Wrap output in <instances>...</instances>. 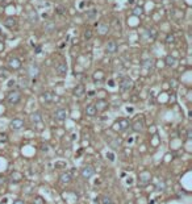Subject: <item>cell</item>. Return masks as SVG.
<instances>
[{
    "label": "cell",
    "instance_id": "1",
    "mask_svg": "<svg viewBox=\"0 0 192 204\" xmlns=\"http://www.w3.org/2000/svg\"><path fill=\"white\" fill-rule=\"evenodd\" d=\"M21 92L17 90H13V91H9L7 95V102L9 105H17V104L21 102Z\"/></svg>",
    "mask_w": 192,
    "mask_h": 204
},
{
    "label": "cell",
    "instance_id": "2",
    "mask_svg": "<svg viewBox=\"0 0 192 204\" xmlns=\"http://www.w3.org/2000/svg\"><path fill=\"white\" fill-rule=\"evenodd\" d=\"M118 87L122 92H128L133 88V81L129 78V77H124L120 79V83H118Z\"/></svg>",
    "mask_w": 192,
    "mask_h": 204
},
{
    "label": "cell",
    "instance_id": "3",
    "mask_svg": "<svg viewBox=\"0 0 192 204\" xmlns=\"http://www.w3.org/2000/svg\"><path fill=\"white\" fill-rule=\"evenodd\" d=\"M129 126H130L129 120H126V119H120L118 121L115 123L113 130H116V132H124V130H126Z\"/></svg>",
    "mask_w": 192,
    "mask_h": 204
},
{
    "label": "cell",
    "instance_id": "4",
    "mask_svg": "<svg viewBox=\"0 0 192 204\" xmlns=\"http://www.w3.org/2000/svg\"><path fill=\"white\" fill-rule=\"evenodd\" d=\"M54 70H55V74L59 75V77H65L67 74V63L65 61H59L55 63L54 66Z\"/></svg>",
    "mask_w": 192,
    "mask_h": 204
},
{
    "label": "cell",
    "instance_id": "5",
    "mask_svg": "<svg viewBox=\"0 0 192 204\" xmlns=\"http://www.w3.org/2000/svg\"><path fill=\"white\" fill-rule=\"evenodd\" d=\"M39 99H41V103H43V104H50L54 102L55 95L53 91H43V92L39 95Z\"/></svg>",
    "mask_w": 192,
    "mask_h": 204
},
{
    "label": "cell",
    "instance_id": "6",
    "mask_svg": "<svg viewBox=\"0 0 192 204\" xmlns=\"http://www.w3.org/2000/svg\"><path fill=\"white\" fill-rule=\"evenodd\" d=\"M69 117V111L66 108H58L57 111L54 112V119L57 121H65V120Z\"/></svg>",
    "mask_w": 192,
    "mask_h": 204
},
{
    "label": "cell",
    "instance_id": "7",
    "mask_svg": "<svg viewBox=\"0 0 192 204\" xmlns=\"http://www.w3.org/2000/svg\"><path fill=\"white\" fill-rule=\"evenodd\" d=\"M118 49V43L115 41V40H109L105 45V53L108 54H115Z\"/></svg>",
    "mask_w": 192,
    "mask_h": 204
},
{
    "label": "cell",
    "instance_id": "8",
    "mask_svg": "<svg viewBox=\"0 0 192 204\" xmlns=\"http://www.w3.org/2000/svg\"><path fill=\"white\" fill-rule=\"evenodd\" d=\"M24 125H25V123H24V120L22 119H13L12 121L9 123V128L12 130H20V129H22Z\"/></svg>",
    "mask_w": 192,
    "mask_h": 204
},
{
    "label": "cell",
    "instance_id": "9",
    "mask_svg": "<svg viewBox=\"0 0 192 204\" xmlns=\"http://www.w3.org/2000/svg\"><path fill=\"white\" fill-rule=\"evenodd\" d=\"M132 128H133L134 132H142L145 129V121H143L142 117H138L134 120V123L132 124Z\"/></svg>",
    "mask_w": 192,
    "mask_h": 204
},
{
    "label": "cell",
    "instance_id": "10",
    "mask_svg": "<svg viewBox=\"0 0 192 204\" xmlns=\"http://www.w3.org/2000/svg\"><path fill=\"white\" fill-rule=\"evenodd\" d=\"M84 94H86V87H84V85L79 83V85H77V86L74 87V90H73V95H74L75 98H82Z\"/></svg>",
    "mask_w": 192,
    "mask_h": 204
},
{
    "label": "cell",
    "instance_id": "11",
    "mask_svg": "<svg viewBox=\"0 0 192 204\" xmlns=\"http://www.w3.org/2000/svg\"><path fill=\"white\" fill-rule=\"evenodd\" d=\"M82 177L84 178V179H90L91 177H92V175L95 174V169L92 166H90V165H87V166H84L82 169Z\"/></svg>",
    "mask_w": 192,
    "mask_h": 204
},
{
    "label": "cell",
    "instance_id": "12",
    "mask_svg": "<svg viewBox=\"0 0 192 204\" xmlns=\"http://www.w3.org/2000/svg\"><path fill=\"white\" fill-rule=\"evenodd\" d=\"M28 74H29L30 78H37L39 75V67L37 63H32V65L28 67Z\"/></svg>",
    "mask_w": 192,
    "mask_h": 204
},
{
    "label": "cell",
    "instance_id": "13",
    "mask_svg": "<svg viewBox=\"0 0 192 204\" xmlns=\"http://www.w3.org/2000/svg\"><path fill=\"white\" fill-rule=\"evenodd\" d=\"M84 113L88 116V117H94V116H96L98 111H96L95 104H87L86 108H84Z\"/></svg>",
    "mask_w": 192,
    "mask_h": 204
},
{
    "label": "cell",
    "instance_id": "14",
    "mask_svg": "<svg viewBox=\"0 0 192 204\" xmlns=\"http://www.w3.org/2000/svg\"><path fill=\"white\" fill-rule=\"evenodd\" d=\"M4 25H5V28H8V29H13V28L17 25V20L15 17H7L4 20Z\"/></svg>",
    "mask_w": 192,
    "mask_h": 204
},
{
    "label": "cell",
    "instance_id": "15",
    "mask_svg": "<svg viewBox=\"0 0 192 204\" xmlns=\"http://www.w3.org/2000/svg\"><path fill=\"white\" fill-rule=\"evenodd\" d=\"M141 66L143 67V69H146V70H151L154 67V59L153 58H146V59H143V61L141 62Z\"/></svg>",
    "mask_w": 192,
    "mask_h": 204
},
{
    "label": "cell",
    "instance_id": "16",
    "mask_svg": "<svg viewBox=\"0 0 192 204\" xmlns=\"http://www.w3.org/2000/svg\"><path fill=\"white\" fill-rule=\"evenodd\" d=\"M108 30H109V24H107V22H100L99 25H98V33L100 34H107L108 33Z\"/></svg>",
    "mask_w": 192,
    "mask_h": 204
},
{
    "label": "cell",
    "instance_id": "17",
    "mask_svg": "<svg viewBox=\"0 0 192 204\" xmlns=\"http://www.w3.org/2000/svg\"><path fill=\"white\" fill-rule=\"evenodd\" d=\"M95 107H96V111H105L108 108V102L103 100V99H99V100L96 102Z\"/></svg>",
    "mask_w": 192,
    "mask_h": 204
},
{
    "label": "cell",
    "instance_id": "18",
    "mask_svg": "<svg viewBox=\"0 0 192 204\" xmlns=\"http://www.w3.org/2000/svg\"><path fill=\"white\" fill-rule=\"evenodd\" d=\"M8 66L11 67V69H19L20 66H21V63L17 58H9V61H8Z\"/></svg>",
    "mask_w": 192,
    "mask_h": 204
},
{
    "label": "cell",
    "instance_id": "19",
    "mask_svg": "<svg viewBox=\"0 0 192 204\" xmlns=\"http://www.w3.org/2000/svg\"><path fill=\"white\" fill-rule=\"evenodd\" d=\"M43 29H45V32H47V33H54L57 28H55V24H54L53 21H49V22H46V24H45Z\"/></svg>",
    "mask_w": 192,
    "mask_h": 204
},
{
    "label": "cell",
    "instance_id": "20",
    "mask_svg": "<svg viewBox=\"0 0 192 204\" xmlns=\"http://www.w3.org/2000/svg\"><path fill=\"white\" fill-rule=\"evenodd\" d=\"M87 20H90V21H92V20L96 19V16H98V11L95 9V8H92V9L87 11Z\"/></svg>",
    "mask_w": 192,
    "mask_h": 204
},
{
    "label": "cell",
    "instance_id": "21",
    "mask_svg": "<svg viewBox=\"0 0 192 204\" xmlns=\"http://www.w3.org/2000/svg\"><path fill=\"white\" fill-rule=\"evenodd\" d=\"M175 63H177V58L173 57V55H167L166 57V65L169 67H173V66H175Z\"/></svg>",
    "mask_w": 192,
    "mask_h": 204
},
{
    "label": "cell",
    "instance_id": "22",
    "mask_svg": "<svg viewBox=\"0 0 192 204\" xmlns=\"http://www.w3.org/2000/svg\"><path fill=\"white\" fill-rule=\"evenodd\" d=\"M30 120H32L33 123H39V121L42 120V116H41V113H39V112H34V113H32Z\"/></svg>",
    "mask_w": 192,
    "mask_h": 204
},
{
    "label": "cell",
    "instance_id": "23",
    "mask_svg": "<svg viewBox=\"0 0 192 204\" xmlns=\"http://www.w3.org/2000/svg\"><path fill=\"white\" fill-rule=\"evenodd\" d=\"M61 181H62V183H70L71 181H73V177H71L70 173L62 174V175H61Z\"/></svg>",
    "mask_w": 192,
    "mask_h": 204
},
{
    "label": "cell",
    "instance_id": "24",
    "mask_svg": "<svg viewBox=\"0 0 192 204\" xmlns=\"http://www.w3.org/2000/svg\"><path fill=\"white\" fill-rule=\"evenodd\" d=\"M9 77V70L7 67H0V78L2 79H7Z\"/></svg>",
    "mask_w": 192,
    "mask_h": 204
},
{
    "label": "cell",
    "instance_id": "25",
    "mask_svg": "<svg viewBox=\"0 0 192 204\" xmlns=\"http://www.w3.org/2000/svg\"><path fill=\"white\" fill-rule=\"evenodd\" d=\"M121 143H122V141H121V138H118V137H116L113 141H109V145L112 147H118V146H121Z\"/></svg>",
    "mask_w": 192,
    "mask_h": 204
},
{
    "label": "cell",
    "instance_id": "26",
    "mask_svg": "<svg viewBox=\"0 0 192 204\" xmlns=\"http://www.w3.org/2000/svg\"><path fill=\"white\" fill-rule=\"evenodd\" d=\"M94 37V32L91 30V29H87L86 32H84V34H83V38L86 40V41H90L91 38Z\"/></svg>",
    "mask_w": 192,
    "mask_h": 204
},
{
    "label": "cell",
    "instance_id": "27",
    "mask_svg": "<svg viewBox=\"0 0 192 204\" xmlns=\"http://www.w3.org/2000/svg\"><path fill=\"white\" fill-rule=\"evenodd\" d=\"M55 12L59 15V16H63V15H66V7H63V5H58L57 8H55Z\"/></svg>",
    "mask_w": 192,
    "mask_h": 204
},
{
    "label": "cell",
    "instance_id": "28",
    "mask_svg": "<svg viewBox=\"0 0 192 204\" xmlns=\"http://www.w3.org/2000/svg\"><path fill=\"white\" fill-rule=\"evenodd\" d=\"M149 34H150V37L153 38V40H157V37H158V30L155 29V28H150Z\"/></svg>",
    "mask_w": 192,
    "mask_h": 204
},
{
    "label": "cell",
    "instance_id": "29",
    "mask_svg": "<svg viewBox=\"0 0 192 204\" xmlns=\"http://www.w3.org/2000/svg\"><path fill=\"white\" fill-rule=\"evenodd\" d=\"M133 15L135 16H142L143 15V8L142 7H135L133 9Z\"/></svg>",
    "mask_w": 192,
    "mask_h": 204
},
{
    "label": "cell",
    "instance_id": "30",
    "mask_svg": "<svg viewBox=\"0 0 192 204\" xmlns=\"http://www.w3.org/2000/svg\"><path fill=\"white\" fill-rule=\"evenodd\" d=\"M101 204H112V199H111V196H107V195L101 196Z\"/></svg>",
    "mask_w": 192,
    "mask_h": 204
},
{
    "label": "cell",
    "instance_id": "31",
    "mask_svg": "<svg viewBox=\"0 0 192 204\" xmlns=\"http://www.w3.org/2000/svg\"><path fill=\"white\" fill-rule=\"evenodd\" d=\"M166 42H167V43H174V42H175V37H174V34H169V36H166Z\"/></svg>",
    "mask_w": 192,
    "mask_h": 204
},
{
    "label": "cell",
    "instance_id": "32",
    "mask_svg": "<svg viewBox=\"0 0 192 204\" xmlns=\"http://www.w3.org/2000/svg\"><path fill=\"white\" fill-rule=\"evenodd\" d=\"M37 20H38L37 15H36V13H32V16H30V21H32V22H37Z\"/></svg>",
    "mask_w": 192,
    "mask_h": 204
},
{
    "label": "cell",
    "instance_id": "33",
    "mask_svg": "<svg viewBox=\"0 0 192 204\" xmlns=\"http://www.w3.org/2000/svg\"><path fill=\"white\" fill-rule=\"evenodd\" d=\"M41 150L42 151H47V150H49V145H47V143H42V145H41Z\"/></svg>",
    "mask_w": 192,
    "mask_h": 204
},
{
    "label": "cell",
    "instance_id": "34",
    "mask_svg": "<svg viewBox=\"0 0 192 204\" xmlns=\"http://www.w3.org/2000/svg\"><path fill=\"white\" fill-rule=\"evenodd\" d=\"M5 182H7L5 178H2V177H0V186H4V185H5Z\"/></svg>",
    "mask_w": 192,
    "mask_h": 204
},
{
    "label": "cell",
    "instance_id": "35",
    "mask_svg": "<svg viewBox=\"0 0 192 204\" xmlns=\"http://www.w3.org/2000/svg\"><path fill=\"white\" fill-rule=\"evenodd\" d=\"M13 204H25V202L21 200V199H17V200H15Z\"/></svg>",
    "mask_w": 192,
    "mask_h": 204
}]
</instances>
